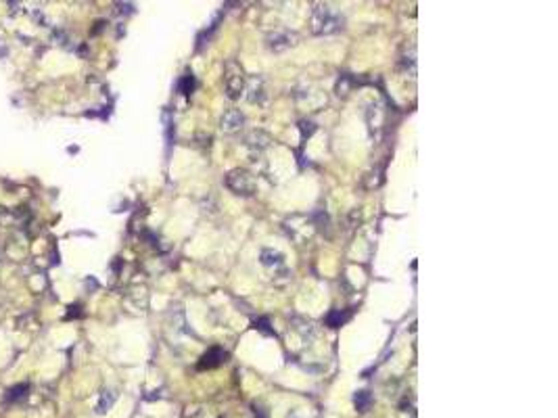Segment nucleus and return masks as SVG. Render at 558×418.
I'll return each instance as SVG.
<instances>
[{
	"label": "nucleus",
	"instance_id": "nucleus-3",
	"mask_svg": "<svg viewBox=\"0 0 558 418\" xmlns=\"http://www.w3.org/2000/svg\"><path fill=\"white\" fill-rule=\"evenodd\" d=\"M224 84H226V94L230 98H239L243 86H245V80H243V69L236 65L234 61H230L226 65V76H224Z\"/></svg>",
	"mask_w": 558,
	"mask_h": 418
},
{
	"label": "nucleus",
	"instance_id": "nucleus-10",
	"mask_svg": "<svg viewBox=\"0 0 558 418\" xmlns=\"http://www.w3.org/2000/svg\"><path fill=\"white\" fill-rule=\"evenodd\" d=\"M262 262L266 264V266H278V264H282V255L280 253H276V251H264L262 253Z\"/></svg>",
	"mask_w": 558,
	"mask_h": 418
},
{
	"label": "nucleus",
	"instance_id": "nucleus-1",
	"mask_svg": "<svg viewBox=\"0 0 558 418\" xmlns=\"http://www.w3.org/2000/svg\"><path fill=\"white\" fill-rule=\"evenodd\" d=\"M343 28V17L330 6H318L314 10V30L318 34H330Z\"/></svg>",
	"mask_w": 558,
	"mask_h": 418
},
{
	"label": "nucleus",
	"instance_id": "nucleus-8",
	"mask_svg": "<svg viewBox=\"0 0 558 418\" xmlns=\"http://www.w3.org/2000/svg\"><path fill=\"white\" fill-rule=\"evenodd\" d=\"M370 402H372V398H370V393H368V391L355 393V408H358L360 412H366L368 406H370Z\"/></svg>",
	"mask_w": 558,
	"mask_h": 418
},
{
	"label": "nucleus",
	"instance_id": "nucleus-4",
	"mask_svg": "<svg viewBox=\"0 0 558 418\" xmlns=\"http://www.w3.org/2000/svg\"><path fill=\"white\" fill-rule=\"evenodd\" d=\"M222 362H226V352L220 350V347H213V350H209L203 358H201L199 368H201V370H205V368H216V366H220Z\"/></svg>",
	"mask_w": 558,
	"mask_h": 418
},
{
	"label": "nucleus",
	"instance_id": "nucleus-9",
	"mask_svg": "<svg viewBox=\"0 0 558 418\" xmlns=\"http://www.w3.org/2000/svg\"><path fill=\"white\" fill-rule=\"evenodd\" d=\"M113 400H115V393H113V391H105L103 396H101V402H99V408H97V412H107V410L111 408Z\"/></svg>",
	"mask_w": 558,
	"mask_h": 418
},
{
	"label": "nucleus",
	"instance_id": "nucleus-5",
	"mask_svg": "<svg viewBox=\"0 0 558 418\" xmlns=\"http://www.w3.org/2000/svg\"><path fill=\"white\" fill-rule=\"evenodd\" d=\"M243 122H245V118L241 115V111L232 109V111H228L222 118V130L224 132H234V130H239V128L243 126Z\"/></svg>",
	"mask_w": 558,
	"mask_h": 418
},
{
	"label": "nucleus",
	"instance_id": "nucleus-12",
	"mask_svg": "<svg viewBox=\"0 0 558 418\" xmlns=\"http://www.w3.org/2000/svg\"><path fill=\"white\" fill-rule=\"evenodd\" d=\"M78 316H80V306H71L65 318H78Z\"/></svg>",
	"mask_w": 558,
	"mask_h": 418
},
{
	"label": "nucleus",
	"instance_id": "nucleus-2",
	"mask_svg": "<svg viewBox=\"0 0 558 418\" xmlns=\"http://www.w3.org/2000/svg\"><path fill=\"white\" fill-rule=\"evenodd\" d=\"M226 184L236 194H253L255 190V180L245 170H232L226 178Z\"/></svg>",
	"mask_w": 558,
	"mask_h": 418
},
{
	"label": "nucleus",
	"instance_id": "nucleus-6",
	"mask_svg": "<svg viewBox=\"0 0 558 418\" xmlns=\"http://www.w3.org/2000/svg\"><path fill=\"white\" fill-rule=\"evenodd\" d=\"M347 320H349V314H341V312L337 310V312H330V314H328L326 324H328L330 328H339L341 324H343V322H347Z\"/></svg>",
	"mask_w": 558,
	"mask_h": 418
},
{
	"label": "nucleus",
	"instance_id": "nucleus-11",
	"mask_svg": "<svg viewBox=\"0 0 558 418\" xmlns=\"http://www.w3.org/2000/svg\"><path fill=\"white\" fill-rule=\"evenodd\" d=\"M193 88H195V78H193V74H188V76L182 78V82H180V92H184V94H191Z\"/></svg>",
	"mask_w": 558,
	"mask_h": 418
},
{
	"label": "nucleus",
	"instance_id": "nucleus-7",
	"mask_svg": "<svg viewBox=\"0 0 558 418\" xmlns=\"http://www.w3.org/2000/svg\"><path fill=\"white\" fill-rule=\"evenodd\" d=\"M30 389V385L28 382H21V385H17V387H13V389H9L7 391V396H5V400L7 402H15V400H21L23 396H26V391Z\"/></svg>",
	"mask_w": 558,
	"mask_h": 418
}]
</instances>
